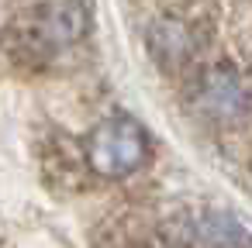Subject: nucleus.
Masks as SVG:
<instances>
[{"mask_svg":"<svg viewBox=\"0 0 252 248\" xmlns=\"http://www.w3.org/2000/svg\"><path fill=\"white\" fill-rule=\"evenodd\" d=\"M197 107L207 117H221V121L238 114L245 107V86L235 76V69H228V66L207 69L204 80L197 83Z\"/></svg>","mask_w":252,"mask_h":248,"instance_id":"2","label":"nucleus"},{"mask_svg":"<svg viewBox=\"0 0 252 248\" xmlns=\"http://www.w3.org/2000/svg\"><path fill=\"white\" fill-rule=\"evenodd\" d=\"M152 52L159 55V62H180L187 52H190V38H187V31L180 28V25H159V28H152Z\"/></svg>","mask_w":252,"mask_h":248,"instance_id":"5","label":"nucleus"},{"mask_svg":"<svg viewBox=\"0 0 252 248\" xmlns=\"http://www.w3.org/2000/svg\"><path fill=\"white\" fill-rule=\"evenodd\" d=\"M90 28V14L83 7V0H56V4H49L42 14H38V25H35V35L59 49V45H73L87 35Z\"/></svg>","mask_w":252,"mask_h":248,"instance_id":"3","label":"nucleus"},{"mask_svg":"<svg viewBox=\"0 0 252 248\" xmlns=\"http://www.w3.org/2000/svg\"><path fill=\"white\" fill-rule=\"evenodd\" d=\"M197 248H252V234L224 210H207L193 220Z\"/></svg>","mask_w":252,"mask_h":248,"instance_id":"4","label":"nucleus"},{"mask_svg":"<svg viewBox=\"0 0 252 248\" xmlns=\"http://www.w3.org/2000/svg\"><path fill=\"white\" fill-rule=\"evenodd\" d=\"M83 155L90 172L104 179H125L138 172L149 159V131L142 121L128 114L104 117L87 138H83Z\"/></svg>","mask_w":252,"mask_h":248,"instance_id":"1","label":"nucleus"}]
</instances>
